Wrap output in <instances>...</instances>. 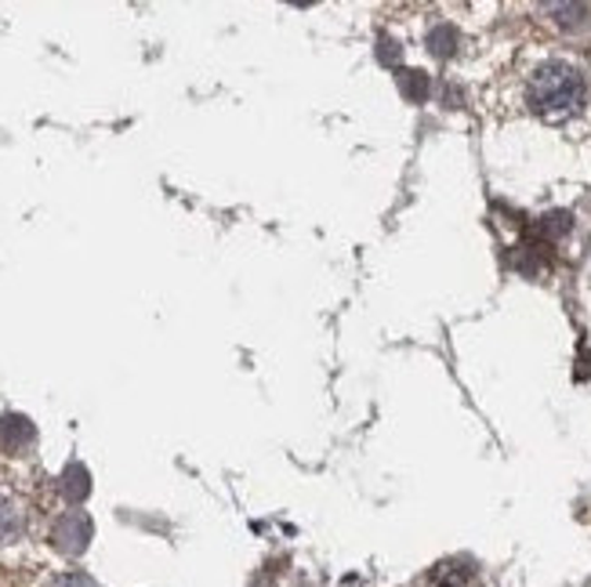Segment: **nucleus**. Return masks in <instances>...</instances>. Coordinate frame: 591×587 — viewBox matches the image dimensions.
<instances>
[{"mask_svg":"<svg viewBox=\"0 0 591 587\" xmlns=\"http://www.w3.org/2000/svg\"><path fill=\"white\" fill-rule=\"evenodd\" d=\"M584 102V76L566 62H548L530 80V105L541 116H569Z\"/></svg>","mask_w":591,"mask_h":587,"instance_id":"nucleus-1","label":"nucleus"},{"mask_svg":"<svg viewBox=\"0 0 591 587\" xmlns=\"http://www.w3.org/2000/svg\"><path fill=\"white\" fill-rule=\"evenodd\" d=\"M51 540H55L59 551L80 554L91 540V519L84 515V511H66V515L55 522V529H51Z\"/></svg>","mask_w":591,"mask_h":587,"instance_id":"nucleus-2","label":"nucleus"},{"mask_svg":"<svg viewBox=\"0 0 591 587\" xmlns=\"http://www.w3.org/2000/svg\"><path fill=\"white\" fill-rule=\"evenodd\" d=\"M34 439H37V428L26 417H18V413L0 417V446H4L8 453L26 450V446H34Z\"/></svg>","mask_w":591,"mask_h":587,"instance_id":"nucleus-3","label":"nucleus"},{"mask_svg":"<svg viewBox=\"0 0 591 587\" xmlns=\"http://www.w3.org/2000/svg\"><path fill=\"white\" fill-rule=\"evenodd\" d=\"M23 526H26V519H23V508H18V500L0 494V548L23 537Z\"/></svg>","mask_w":591,"mask_h":587,"instance_id":"nucleus-4","label":"nucleus"},{"mask_svg":"<svg viewBox=\"0 0 591 587\" xmlns=\"http://www.w3.org/2000/svg\"><path fill=\"white\" fill-rule=\"evenodd\" d=\"M62 494H66L70 500H84L91 494V475L84 464H70L66 475H62Z\"/></svg>","mask_w":591,"mask_h":587,"instance_id":"nucleus-5","label":"nucleus"},{"mask_svg":"<svg viewBox=\"0 0 591 587\" xmlns=\"http://www.w3.org/2000/svg\"><path fill=\"white\" fill-rule=\"evenodd\" d=\"M569 233V214L566 211H555V214H544L541 222L533 225V236L537 239H558V236H566Z\"/></svg>","mask_w":591,"mask_h":587,"instance_id":"nucleus-6","label":"nucleus"},{"mask_svg":"<svg viewBox=\"0 0 591 587\" xmlns=\"http://www.w3.org/2000/svg\"><path fill=\"white\" fill-rule=\"evenodd\" d=\"M400 91H403V98H411V102H425V98H428V76L422 70H403L400 73Z\"/></svg>","mask_w":591,"mask_h":587,"instance_id":"nucleus-7","label":"nucleus"},{"mask_svg":"<svg viewBox=\"0 0 591 587\" xmlns=\"http://www.w3.org/2000/svg\"><path fill=\"white\" fill-rule=\"evenodd\" d=\"M428 48H432V54H439V59H450L454 48H457L454 26H436L432 33H428Z\"/></svg>","mask_w":591,"mask_h":587,"instance_id":"nucleus-8","label":"nucleus"},{"mask_svg":"<svg viewBox=\"0 0 591 587\" xmlns=\"http://www.w3.org/2000/svg\"><path fill=\"white\" fill-rule=\"evenodd\" d=\"M51 587H95V584L80 573H66V576H59V580H51Z\"/></svg>","mask_w":591,"mask_h":587,"instance_id":"nucleus-9","label":"nucleus"},{"mask_svg":"<svg viewBox=\"0 0 591 587\" xmlns=\"http://www.w3.org/2000/svg\"><path fill=\"white\" fill-rule=\"evenodd\" d=\"M392 59L400 62V54H392V40H381V62H389V65H392Z\"/></svg>","mask_w":591,"mask_h":587,"instance_id":"nucleus-10","label":"nucleus"},{"mask_svg":"<svg viewBox=\"0 0 591 587\" xmlns=\"http://www.w3.org/2000/svg\"><path fill=\"white\" fill-rule=\"evenodd\" d=\"M577 377H591V355L580 359V370H577Z\"/></svg>","mask_w":591,"mask_h":587,"instance_id":"nucleus-11","label":"nucleus"}]
</instances>
